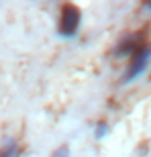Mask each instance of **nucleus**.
<instances>
[{
    "label": "nucleus",
    "mask_w": 151,
    "mask_h": 157,
    "mask_svg": "<svg viewBox=\"0 0 151 157\" xmlns=\"http://www.w3.org/2000/svg\"><path fill=\"white\" fill-rule=\"evenodd\" d=\"M149 61H151V43H149V41H143V43L137 47V51L129 57L127 74H125L122 82H125V84H129V82L137 80V78H139L141 74L147 70Z\"/></svg>",
    "instance_id": "obj_1"
},
{
    "label": "nucleus",
    "mask_w": 151,
    "mask_h": 157,
    "mask_svg": "<svg viewBox=\"0 0 151 157\" xmlns=\"http://www.w3.org/2000/svg\"><path fill=\"white\" fill-rule=\"evenodd\" d=\"M80 23H82V12L78 6L74 4H65L61 8V14H59V35L61 37H74L80 29Z\"/></svg>",
    "instance_id": "obj_2"
},
{
    "label": "nucleus",
    "mask_w": 151,
    "mask_h": 157,
    "mask_svg": "<svg viewBox=\"0 0 151 157\" xmlns=\"http://www.w3.org/2000/svg\"><path fill=\"white\" fill-rule=\"evenodd\" d=\"M18 155H21V145L17 141H10L0 149V157H18Z\"/></svg>",
    "instance_id": "obj_3"
},
{
    "label": "nucleus",
    "mask_w": 151,
    "mask_h": 157,
    "mask_svg": "<svg viewBox=\"0 0 151 157\" xmlns=\"http://www.w3.org/2000/svg\"><path fill=\"white\" fill-rule=\"evenodd\" d=\"M53 157H68V149H65V147H61V149H59V151L55 153Z\"/></svg>",
    "instance_id": "obj_4"
},
{
    "label": "nucleus",
    "mask_w": 151,
    "mask_h": 157,
    "mask_svg": "<svg viewBox=\"0 0 151 157\" xmlns=\"http://www.w3.org/2000/svg\"><path fill=\"white\" fill-rule=\"evenodd\" d=\"M145 8H147V10H151V2H145Z\"/></svg>",
    "instance_id": "obj_5"
}]
</instances>
